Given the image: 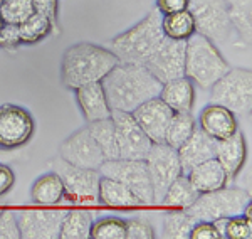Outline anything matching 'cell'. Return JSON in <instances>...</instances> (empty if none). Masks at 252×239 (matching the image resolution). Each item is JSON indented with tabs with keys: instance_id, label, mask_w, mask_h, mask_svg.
<instances>
[{
	"instance_id": "obj_1",
	"label": "cell",
	"mask_w": 252,
	"mask_h": 239,
	"mask_svg": "<svg viewBox=\"0 0 252 239\" xmlns=\"http://www.w3.org/2000/svg\"><path fill=\"white\" fill-rule=\"evenodd\" d=\"M113 111L136 110L141 103L157 98L161 84L148 68L141 64L118 63L101 81Z\"/></svg>"
},
{
	"instance_id": "obj_2",
	"label": "cell",
	"mask_w": 252,
	"mask_h": 239,
	"mask_svg": "<svg viewBox=\"0 0 252 239\" xmlns=\"http://www.w3.org/2000/svg\"><path fill=\"white\" fill-rule=\"evenodd\" d=\"M120 59L109 47L78 42L67 47L61 63V81L67 90H78L89 83L103 81Z\"/></svg>"
},
{
	"instance_id": "obj_3",
	"label": "cell",
	"mask_w": 252,
	"mask_h": 239,
	"mask_svg": "<svg viewBox=\"0 0 252 239\" xmlns=\"http://www.w3.org/2000/svg\"><path fill=\"white\" fill-rule=\"evenodd\" d=\"M165 34L161 31V14L157 9L148 12L143 19L128 31L111 39L109 49L116 54L120 63H131L145 66L160 44Z\"/></svg>"
},
{
	"instance_id": "obj_4",
	"label": "cell",
	"mask_w": 252,
	"mask_h": 239,
	"mask_svg": "<svg viewBox=\"0 0 252 239\" xmlns=\"http://www.w3.org/2000/svg\"><path fill=\"white\" fill-rule=\"evenodd\" d=\"M230 69V64L219 51L217 44L202 34L185 40V76L200 88H210Z\"/></svg>"
},
{
	"instance_id": "obj_5",
	"label": "cell",
	"mask_w": 252,
	"mask_h": 239,
	"mask_svg": "<svg viewBox=\"0 0 252 239\" xmlns=\"http://www.w3.org/2000/svg\"><path fill=\"white\" fill-rule=\"evenodd\" d=\"M210 103L234 115H247L252 106V72L249 68H230L210 86Z\"/></svg>"
},
{
	"instance_id": "obj_6",
	"label": "cell",
	"mask_w": 252,
	"mask_h": 239,
	"mask_svg": "<svg viewBox=\"0 0 252 239\" xmlns=\"http://www.w3.org/2000/svg\"><path fill=\"white\" fill-rule=\"evenodd\" d=\"M251 202V194L239 187H222L198 194L197 201L185 209L197 221H217L241 214Z\"/></svg>"
},
{
	"instance_id": "obj_7",
	"label": "cell",
	"mask_w": 252,
	"mask_h": 239,
	"mask_svg": "<svg viewBox=\"0 0 252 239\" xmlns=\"http://www.w3.org/2000/svg\"><path fill=\"white\" fill-rule=\"evenodd\" d=\"M189 10L195 22V32L214 44H225L234 35L227 0H189Z\"/></svg>"
},
{
	"instance_id": "obj_8",
	"label": "cell",
	"mask_w": 252,
	"mask_h": 239,
	"mask_svg": "<svg viewBox=\"0 0 252 239\" xmlns=\"http://www.w3.org/2000/svg\"><path fill=\"white\" fill-rule=\"evenodd\" d=\"M52 170L61 177L64 185V199L76 204H94L97 202V187H99V170L83 169L72 165L61 157L51 160Z\"/></svg>"
},
{
	"instance_id": "obj_9",
	"label": "cell",
	"mask_w": 252,
	"mask_h": 239,
	"mask_svg": "<svg viewBox=\"0 0 252 239\" xmlns=\"http://www.w3.org/2000/svg\"><path fill=\"white\" fill-rule=\"evenodd\" d=\"M99 173L109 179H115L126 185L133 194L143 202V205H155L153 201V187L145 160L133 159H115L104 160L99 167Z\"/></svg>"
},
{
	"instance_id": "obj_10",
	"label": "cell",
	"mask_w": 252,
	"mask_h": 239,
	"mask_svg": "<svg viewBox=\"0 0 252 239\" xmlns=\"http://www.w3.org/2000/svg\"><path fill=\"white\" fill-rule=\"evenodd\" d=\"M145 162L150 180H152L153 201H155V205H160L166 189L175 179H178L184 173V169H182L177 150L166 143H152Z\"/></svg>"
},
{
	"instance_id": "obj_11",
	"label": "cell",
	"mask_w": 252,
	"mask_h": 239,
	"mask_svg": "<svg viewBox=\"0 0 252 239\" xmlns=\"http://www.w3.org/2000/svg\"><path fill=\"white\" fill-rule=\"evenodd\" d=\"M34 130L35 121L26 108L12 103L0 106V148L24 147L34 137Z\"/></svg>"
},
{
	"instance_id": "obj_12",
	"label": "cell",
	"mask_w": 252,
	"mask_h": 239,
	"mask_svg": "<svg viewBox=\"0 0 252 239\" xmlns=\"http://www.w3.org/2000/svg\"><path fill=\"white\" fill-rule=\"evenodd\" d=\"M111 120L115 125L116 143L120 159L145 160L146 153L152 147V140L145 135L135 116L128 111H113Z\"/></svg>"
},
{
	"instance_id": "obj_13",
	"label": "cell",
	"mask_w": 252,
	"mask_h": 239,
	"mask_svg": "<svg viewBox=\"0 0 252 239\" xmlns=\"http://www.w3.org/2000/svg\"><path fill=\"white\" fill-rule=\"evenodd\" d=\"M59 157L72 165L91 170H99L106 160L97 141L89 133L88 127L79 128L78 132H74L61 143Z\"/></svg>"
},
{
	"instance_id": "obj_14",
	"label": "cell",
	"mask_w": 252,
	"mask_h": 239,
	"mask_svg": "<svg viewBox=\"0 0 252 239\" xmlns=\"http://www.w3.org/2000/svg\"><path fill=\"white\" fill-rule=\"evenodd\" d=\"M64 212L63 209H24L17 212L22 239H58Z\"/></svg>"
},
{
	"instance_id": "obj_15",
	"label": "cell",
	"mask_w": 252,
	"mask_h": 239,
	"mask_svg": "<svg viewBox=\"0 0 252 239\" xmlns=\"http://www.w3.org/2000/svg\"><path fill=\"white\" fill-rule=\"evenodd\" d=\"M145 68H148L160 83L185 76V40L165 37Z\"/></svg>"
},
{
	"instance_id": "obj_16",
	"label": "cell",
	"mask_w": 252,
	"mask_h": 239,
	"mask_svg": "<svg viewBox=\"0 0 252 239\" xmlns=\"http://www.w3.org/2000/svg\"><path fill=\"white\" fill-rule=\"evenodd\" d=\"M131 115L135 116L145 135L152 140V143H165V133L173 111L158 96L141 103L136 110L131 111Z\"/></svg>"
},
{
	"instance_id": "obj_17",
	"label": "cell",
	"mask_w": 252,
	"mask_h": 239,
	"mask_svg": "<svg viewBox=\"0 0 252 239\" xmlns=\"http://www.w3.org/2000/svg\"><path fill=\"white\" fill-rule=\"evenodd\" d=\"M198 128L214 140H223L239 130L237 116L225 106L210 103L202 108L198 115Z\"/></svg>"
},
{
	"instance_id": "obj_18",
	"label": "cell",
	"mask_w": 252,
	"mask_h": 239,
	"mask_svg": "<svg viewBox=\"0 0 252 239\" xmlns=\"http://www.w3.org/2000/svg\"><path fill=\"white\" fill-rule=\"evenodd\" d=\"M215 159L219 160V164L225 170L229 180H234L239 175V172L244 169L247 160V143L246 137H244L241 130H237L234 135L217 141Z\"/></svg>"
},
{
	"instance_id": "obj_19",
	"label": "cell",
	"mask_w": 252,
	"mask_h": 239,
	"mask_svg": "<svg viewBox=\"0 0 252 239\" xmlns=\"http://www.w3.org/2000/svg\"><path fill=\"white\" fill-rule=\"evenodd\" d=\"M215 148H217V140L204 133L198 127L195 128L190 138L177 150L184 173L202 162L215 159Z\"/></svg>"
},
{
	"instance_id": "obj_20",
	"label": "cell",
	"mask_w": 252,
	"mask_h": 239,
	"mask_svg": "<svg viewBox=\"0 0 252 239\" xmlns=\"http://www.w3.org/2000/svg\"><path fill=\"white\" fill-rule=\"evenodd\" d=\"M74 91H76V101L79 104V110L88 123L111 116L113 110L108 103L106 93H104L101 81L89 83L86 86H81Z\"/></svg>"
},
{
	"instance_id": "obj_21",
	"label": "cell",
	"mask_w": 252,
	"mask_h": 239,
	"mask_svg": "<svg viewBox=\"0 0 252 239\" xmlns=\"http://www.w3.org/2000/svg\"><path fill=\"white\" fill-rule=\"evenodd\" d=\"M158 98L173 113L192 111L195 104V84L187 76L170 79L161 84Z\"/></svg>"
},
{
	"instance_id": "obj_22",
	"label": "cell",
	"mask_w": 252,
	"mask_h": 239,
	"mask_svg": "<svg viewBox=\"0 0 252 239\" xmlns=\"http://www.w3.org/2000/svg\"><path fill=\"white\" fill-rule=\"evenodd\" d=\"M97 202L104 207L111 209H136L145 207L135 194L131 192L126 185L115 179L101 175L99 187H97Z\"/></svg>"
},
{
	"instance_id": "obj_23",
	"label": "cell",
	"mask_w": 252,
	"mask_h": 239,
	"mask_svg": "<svg viewBox=\"0 0 252 239\" xmlns=\"http://www.w3.org/2000/svg\"><path fill=\"white\" fill-rule=\"evenodd\" d=\"M185 175L198 194L222 189V187H225L227 182H229L225 170L222 169V165L219 164L217 159H210V160H205V162H202V164L195 165V167L190 169Z\"/></svg>"
},
{
	"instance_id": "obj_24",
	"label": "cell",
	"mask_w": 252,
	"mask_h": 239,
	"mask_svg": "<svg viewBox=\"0 0 252 239\" xmlns=\"http://www.w3.org/2000/svg\"><path fill=\"white\" fill-rule=\"evenodd\" d=\"M31 199L42 207H54L64 199V185L58 173L52 170L40 175L31 187Z\"/></svg>"
},
{
	"instance_id": "obj_25",
	"label": "cell",
	"mask_w": 252,
	"mask_h": 239,
	"mask_svg": "<svg viewBox=\"0 0 252 239\" xmlns=\"http://www.w3.org/2000/svg\"><path fill=\"white\" fill-rule=\"evenodd\" d=\"M94 214L86 209H71L64 212L61 222L59 239H88Z\"/></svg>"
},
{
	"instance_id": "obj_26",
	"label": "cell",
	"mask_w": 252,
	"mask_h": 239,
	"mask_svg": "<svg viewBox=\"0 0 252 239\" xmlns=\"http://www.w3.org/2000/svg\"><path fill=\"white\" fill-rule=\"evenodd\" d=\"M227 10L232 24L234 34L242 42V46H249L252 35V7L251 0H227Z\"/></svg>"
},
{
	"instance_id": "obj_27",
	"label": "cell",
	"mask_w": 252,
	"mask_h": 239,
	"mask_svg": "<svg viewBox=\"0 0 252 239\" xmlns=\"http://www.w3.org/2000/svg\"><path fill=\"white\" fill-rule=\"evenodd\" d=\"M198 192L193 189V185L190 184V180L187 179L185 173H182L178 179H175L170 187L166 189L163 199H161L160 205H163L166 209H189L190 205L197 201Z\"/></svg>"
},
{
	"instance_id": "obj_28",
	"label": "cell",
	"mask_w": 252,
	"mask_h": 239,
	"mask_svg": "<svg viewBox=\"0 0 252 239\" xmlns=\"http://www.w3.org/2000/svg\"><path fill=\"white\" fill-rule=\"evenodd\" d=\"M195 128H197V120H195L192 111L173 113L165 133V143L175 150H178L190 138V135L193 133Z\"/></svg>"
},
{
	"instance_id": "obj_29",
	"label": "cell",
	"mask_w": 252,
	"mask_h": 239,
	"mask_svg": "<svg viewBox=\"0 0 252 239\" xmlns=\"http://www.w3.org/2000/svg\"><path fill=\"white\" fill-rule=\"evenodd\" d=\"M89 133L93 135V138L97 141L101 152H103L106 160H115L120 159V152H118V143H116V133H115V125H113L111 116L104 120H96L86 125Z\"/></svg>"
},
{
	"instance_id": "obj_30",
	"label": "cell",
	"mask_w": 252,
	"mask_h": 239,
	"mask_svg": "<svg viewBox=\"0 0 252 239\" xmlns=\"http://www.w3.org/2000/svg\"><path fill=\"white\" fill-rule=\"evenodd\" d=\"M161 31L165 37L173 40H187L195 34V22L189 9L161 15Z\"/></svg>"
},
{
	"instance_id": "obj_31",
	"label": "cell",
	"mask_w": 252,
	"mask_h": 239,
	"mask_svg": "<svg viewBox=\"0 0 252 239\" xmlns=\"http://www.w3.org/2000/svg\"><path fill=\"white\" fill-rule=\"evenodd\" d=\"M19 34L22 44H39L49 35H54L52 24L46 15L40 12H34L31 17H27L22 24H19Z\"/></svg>"
},
{
	"instance_id": "obj_32",
	"label": "cell",
	"mask_w": 252,
	"mask_h": 239,
	"mask_svg": "<svg viewBox=\"0 0 252 239\" xmlns=\"http://www.w3.org/2000/svg\"><path fill=\"white\" fill-rule=\"evenodd\" d=\"M197 222L187 210L172 209L163 216V238L166 239H189L190 231Z\"/></svg>"
},
{
	"instance_id": "obj_33",
	"label": "cell",
	"mask_w": 252,
	"mask_h": 239,
	"mask_svg": "<svg viewBox=\"0 0 252 239\" xmlns=\"http://www.w3.org/2000/svg\"><path fill=\"white\" fill-rule=\"evenodd\" d=\"M89 238L93 239H126V222L121 217H103L93 222Z\"/></svg>"
},
{
	"instance_id": "obj_34",
	"label": "cell",
	"mask_w": 252,
	"mask_h": 239,
	"mask_svg": "<svg viewBox=\"0 0 252 239\" xmlns=\"http://www.w3.org/2000/svg\"><path fill=\"white\" fill-rule=\"evenodd\" d=\"M32 0H3L0 5V15L5 24H22L27 17L34 14Z\"/></svg>"
},
{
	"instance_id": "obj_35",
	"label": "cell",
	"mask_w": 252,
	"mask_h": 239,
	"mask_svg": "<svg viewBox=\"0 0 252 239\" xmlns=\"http://www.w3.org/2000/svg\"><path fill=\"white\" fill-rule=\"evenodd\" d=\"M223 238L225 239H251L252 222L244 219L242 214L227 217L225 229H223Z\"/></svg>"
},
{
	"instance_id": "obj_36",
	"label": "cell",
	"mask_w": 252,
	"mask_h": 239,
	"mask_svg": "<svg viewBox=\"0 0 252 239\" xmlns=\"http://www.w3.org/2000/svg\"><path fill=\"white\" fill-rule=\"evenodd\" d=\"M126 222V239H153L157 236L155 228L145 217H131Z\"/></svg>"
},
{
	"instance_id": "obj_37",
	"label": "cell",
	"mask_w": 252,
	"mask_h": 239,
	"mask_svg": "<svg viewBox=\"0 0 252 239\" xmlns=\"http://www.w3.org/2000/svg\"><path fill=\"white\" fill-rule=\"evenodd\" d=\"M0 239H20L17 212L5 209L0 212Z\"/></svg>"
},
{
	"instance_id": "obj_38",
	"label": "cell",
	"mask_w": 252,
	"mask_h": 239,
	"mask_svg": "<svg viewBox=\"0 0 252 239\" xmlns=\"http://www.w3.org/2000/svg\"><path fill=\"white\" fill-rule=\"evenodd\" d=\"M35 12H40L51 20L52 29H54V35L61 34L59 27V2L58 0H32Z\"/></svg>"
},
{
	"instance_id": "obj_39",
	"label": "cell",
	"mask_w": 252,
	"mask_h": 239,
	"mask_svg": "<svg viewBox=\"0 0 252 239\" xmlns=\"http://www.w3.org/2000/svg\"><path fill=\"white\" fill-rule=\"evenodd\" d=\"M19 46H22L19 26H15V24H3L2 31H0V49L12 52L19 49Z\"/></svg>"
},
{
	"instance_id": "obj_40",
	"label": "cell",
	"mask_w": 252,
	"mask_h": 239,
	"mask_svg": "<svg viewBox=\"0 0 252 239\" xmlns=\"http://www.w3.org/2000/svg\"><path fill=\"white\" fill-rule=\"evenodd\" d=\"M189 239H222L212 221H197L190 231Z\"/></svg>"
},
{
	"instance_id": "obj_41",
	"label": "cell",
	"mask_w": 252,
	"mask_h": 239,
	"mask_svg": "<svg viewBox=\"0 0 252 239\" xmlns=\"http://www.w3.org/2000/svg\"><path fill=\"white\" fill-rule=\"evenodd\" d=\"M185 9H189V0H157V10L161 15L175 14Z\"/></svg>"
},
{
	"instance_id": "obj_42",
	"label": "cell",
	"mask_w": 252,
	"mask_h": 239,
	"mask_svg": "<svg viewBox=\"0 0 252 239\" xmlns=\"http://www.w3.org/2000/svg\"><path fill=\"white\" fill-rule=\"evenodd\" d=\"M15 184V173L9 165L0 164V197L10 192V189Z\"/></svg>"
},
{
	"instance_id": "obj_43",
	"label": "cell",
	"mask_w": 252,
	"mask_h": 239,
	"mask_svg": "<svg viewBox=\"0 0 252 239\" xmlns=\"http://www.w3.org/2000/svg\"><path fill=\"white\" fill-rule=\"evenodd\" d=\"M3 24H5V22H3V19H2V15H0V31H2V27H3Z\"/></svg>"
},
{
	"instance_id": "obj_44",
	"label": "cell",
	"mask_w": 252,
	"mask_h": 239,
	"mask_svg": "<svg viewBox=\"0 0 252 239\" xmlns=\"http://www.w3.org/2000/svg\"><path fill=\"white\" fill-rule=\"evenodd\" d=\"M3 210V202H2V197H0V212Z\"/></svg>"
},
{
	"instance_id": "obj_45",
	"label": "cell",
	"mask_w": 252,
	"mask_h": 239,
	"mask_svg": "<svg viewBox=\"0 0 252 239\" xmlns=\"http://www.w3.org/2000/svg\"><path fill=\"white\" fill-rule=\"evenodd\" d=\"M2 2H3V0H0V5H2Z\"/></svg>"
}]
</instances>
